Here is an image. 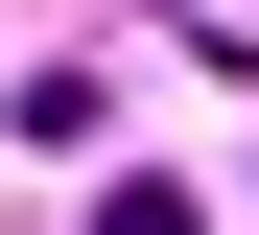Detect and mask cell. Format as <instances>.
I'll return each instance as SVG.
<instances>
[{
	"instance_id": "obj_1",
	"label": "cell",
	"mask_w": 259,
	"mask_h": 235,
	"mask_svg": "<svg viewBox=\"0 0 259 235\" xmlns=\"http://www.w3.org/2000/svg\"><path fill=\"white\" fill-rule=\"evenodd\" d=\"M95 235H212V212H189L165 165H118V188H95Z\"/></svg>"
}]
</instances>
